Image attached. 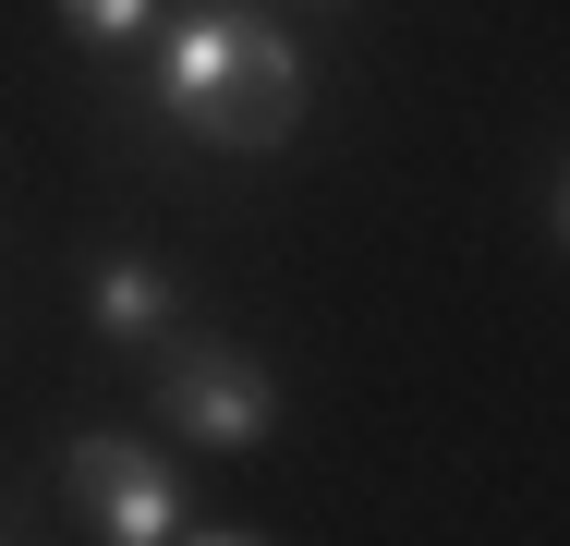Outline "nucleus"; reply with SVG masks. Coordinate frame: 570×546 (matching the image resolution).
Masks as SVG:
<instances>
[{"label":"nucleus","mask_w":570,"mask_h":546,"mask_svg":"<svg viewBox=\"0 0 570 546\" xmlns=\"http://www.w3.org/2000/svg\"><path fill=\"white\" fill-rule=\"evenodd\" d=\"M158 109L207 146H279L304 121V49L243 0H195L158 37Z\"/></svg>","instance_id":"1"},{"label":"nucleus","mask_w":570,"mask_h":546,"mask_svg":"<svg viewBox=\"0 0 570 546\" xmlns=\"http://www.w3.org/2000/svg\"><path fill=\"white\" fill-rule=\"evenodd\" d=\"M61 486H73V510H86L110 546H170V535H195V523H183L170 461H158V449H134V437H86V449L61 461Z\"/></svg>","instance_id":"3"},{"label":"nucleus","mask_w":570,"mask_h":546,"mask_svg":"<svg viewBox=\"0 0 570 546\" xmlns=\"http://www.w3.org/2000/svg\"><path fill=\"white\" fill-rule=\"evenodd\" d=\"M61 25H73L86 49H134V37L158 25V0H61Z\"/></svg>","instance_id":"5"},{"label":"nucleus","mask_w":570,"mask_h":546,"mask_svg":"<svg viewBox=\"0 0 570 546\" xmlns=\"http://www.w3.org/2000/svg\"><path fill=\"white\" fill-rule=\"evenodd\" d=\"M86 316L110 328V340H170V328H183V292H170V267H146V255H110V267L86 280Z\"/></svg>","instance_id":"4"},{"label":"nucleus","mask_w":570,"mask_h":546,"mask_svg":"<svg viewBox=\"0 0 570 546\" xmlns=\"http://www.w3.org/2000/svg\"><path fill=\"white\" fill-rule=\"evenodd\" d=\"M158 413L183 437H207V449H255V437L279 426V389H267V364L255 352H230V340H170L158 352Z\"/></svg>","instance_id":"2"}]
</instances>
